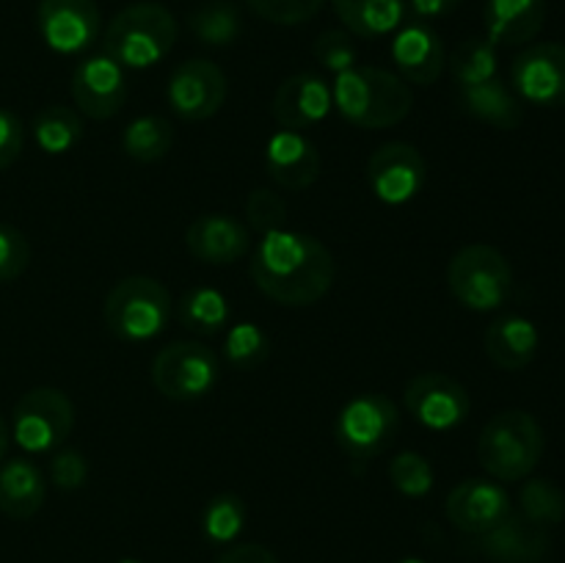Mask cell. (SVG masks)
Wrapping results in <instances>:
<instances>
[{"instance_id":"6da1fadb","label":"cell","mask_w":565,"mask_h":563,"mask_svg":"<svg viewBox=\"0 0 565 563\" xmlns=\"http://www.w3.org/2000/svg\"><path fill=\"white\" fill-rule=\"evenodd\" d=\"M337 276L334 254L312 235L276 230L263 235L252 257V279L270 301L309 307L331 290Z\"/></svg>"},{"instance_id":"7a4b0ae2","label":"cell","mask_w":565,"mask_h":563,"mask_svg":"<svg viewBox=\"0 0 565 563\" xmlns=\"http://www.w3.org/2000/svg\"><path fill=\"white\" fill-rule=\"evenodd\" d=\"M331 99L345 121L362 130H386L412 114V86L381 66H351L331 83Z\"/></svg>"},{"instance_id":"3957f363","label":"cell","mask_w":565,"mask_h":563,"mask_svg":"<svg viewBox=\"0 0 565 563\" xmlns=\"http://www.w3.org/2000/svg\"><path fill=\"white\" fill-rule=\"evenodd\" d=\"M174 14L160 3H132L105 28V55L125 70L160 64L177 44Z\"/></svg>"},{"instance_id":"277c9868","label":"cell","mask_w":565,"mask_h":563,"mask_svg":"<svg viewBox=\"0 0 565 563\" xmlns=\"http://www.w3.org/2000/svg\"><path fill=\"white\" fill-rule=\"evenodd\" d=\"M544 456V428L533 414L508 408L483 425L478 439L480 467L497 480H524Z\"/></svg>"},{"instance_id":"5b68a950","label":"cell","mask_w":565,"mask_h":563,"mask_svg":"<svg viewBox=\"0 0 565 563\" xmlns=\"http://www.w3.org/2000/svg\"><path fill=\"white\" fill-rule=\"evenodd\" d=\"M105 326L121 342H149L171 320V293L152 276H127L105 296Z\"/></svg>"},{"instance_id":"8992f818","label":"cell","mask_w":565,"mask_h":563,"mask_svg":"<svg viewBox=\"0 0 565 563\" xmlns=\"http://www.w3.org/2000/svg\"><path fill=\"white\" fill-rule=\"evenodd\" d=\"M447 285L461 307L472 312H494L511 296L513 270L500 248L472 243L450 259Z\"/></svg>"},{"instance_id":"52a82bcc","label":"cell","mask_w":565,"mask_h":563,"mask_svg":"<svg viewBox=\"0 0 565 563\" xmlns=\"http://www.w3.org/2000/svg\"><path fill=\"white\" fill-rule=\"evenodd\" d=\"M397 428H401V414L392 397L381 392H364L342 406L334 436L340 450L351 461L367 464L395 442Z\"/></svg>"},{"instance_id":"ba28073f","label":"cell","mask_w":565,"mask_h":563,"mask_svg":"<svg viewBox=\"0 0 565 563\" xmlns=\"http://www.w3.org/2000/svg\"><path fill=\"white\" fill-rule=\"evenodd\" d=\"M75 428V406L53 386L28 390L11 412V436L25 453H53Z\"/></svg>"},{"instance_id":"9c48e42d","label":"cell","mask_w":565,"mask_h":563,"mask_svg":"<svg viewBox=\"0 0 565 563\" xmlns=\"http://www.w3.org/2000/svg\"><path fill=\"white\" fill-rule=\"evenodd\" d=\"M221 364L213 348L196 340H180L160 348L152 362V384L169 401H199L218 384Z\"/></svg>"},{"instance_id":"30bf717a","label":"cell","mask_w":565,"mask_h":563,"mask_svg":"<svg viewBox=\"0 0 565 563\" xmlns=\"http://www.w3.org/2000/svg\"><path fill=\"white\" fill-rule=\"evenodd\" d=\"M511 83L519 99L539 108L565 105V44L539 42L513 59Z\"/></svg>"},{"instance_id":"8fae6325","label":"cell","mask_w":565,"mask_h":563,"mask_svg":"<svg viewBox=\"0 0 565 563\" xmlns=\"http://www.w3.org/2000/svg\"><path fill=\"white\" fill-rule=\"evenodd\" d=\"M226 88V75L215 61L191 59L171 72L166 97L180 119L204 121L224 108Z\"/></svg>"},{"instance_id":"7c38bea8","label":"cell","mask_w":565,"mask_h":563,"mask_svg":"<svg viewBox=\"0 0 565 563\" xmlns=\"http://www.w3.org/2000/svg\"><path fill=\"white\" fill-rule=\"evenodd\" d=\"M403 403L419 425L430 431H452L469 417V392L461 381L445 373H419L403 390Z\"/></svg>"},{"instance_id":"4fadbf2b","label":"cell","mask_w":565,"mask_h":563,"mask_svg":"<svg viewBox=\"0 0 565 563\" xmlns=\"http://www.w3.org/2000/svg\"><path fill=\"white\" fill-rule=\"evenodd\" d=\"M36 28L53 53L75 55L97 42L103 17L94 0H39Z\"/></svg>"},{"instance_id":"5bb4252c","label":"cell","mask_w":565,"mask_h":563,"mask_svg":"<svg viewBox=\"0 0 565 563\" xmlns=\"http://www.w3.org/2000/svg\"><path fill=\"white\" fill-rule=\"evenodd\" d=\"M428 166L419 149L406 141H390L370 155L367 182L384 204H406L423 191Z\"/></svg>"},{"instance_id":"9a60e30c","label":"cell","mask_w":565,"mask_h":563,"mask_svg":"<svg viewBox=\"0 0 565 563\" xmlns=\"http://www.w3.org/2000/svg\"><path fill=\"white\" fill-rule=\"evenodd\" d=\"M72 99L88 119H110L127 99L125 66L110 55H88L72 72Z\"/></svg>"},{"instance_id":"2e32d148","label":"cell","mask_w":565,"mask_h":563,"mask_svg":"<svg viewBox=\"0 0 565 563\" xmlns=\"http://www.w3.org/2000/svg\"><path fill=\"white\" fill-rule=\"evenodd\" d=\"M447 519L456 530L467 535H483L513 511L511 497L497 480L467 478L452 486L445 502Z\"/></svg>"},{"instance_id":"e0dca14e","label":"cell","mask_w":565,"mask_h":563,"mask_svg":"<svg viewBox=\"0 0 565 563\" xmlns=\"http://www.w3.org/2000/svg\"><path fill=\"white\" fill-rule=\"evenodd\" d=\"M331 105V86L315 72H296L287 77L274 94V119L279 121L281 130L303 132L309 127H318L329 116Z\"/></svg>"},{"instance_id":"ac0fdd59","label":"cell","mask_w":565,"mask_h":563,"mask_svg":"<svg viewBox=\"0 0 565 563\" xmlns=\"http://www.w3.org/2000/svg\"><path fill=\"white\" fill-rule=\"evenodd\" d=\"M392 61L406 83L430 86L447 66V50L439 33L428 22L417 20L397 28L392 39Z\"/></svg>"},{"instance_id":"d6986e66","label":"cell","mask_w":565,"mask_h":563,"mask_svg":"<svg viewBox=\"0 0 565 563\" xmlns=\"http://www.w3.org/2000/svg\"><path fill=\"white\" fill-rule=\"evenodd\" d=\"M185 246L193 259L207 265H232L252 246V235L237 219L226 213L199 215L185 232Z\"/></svg>"},{"instance_id":"ffe728a7","label":"cell","mask_w":565,"mask_h":563,"mask_svg":"<svg viewBox=\"0 0 565 563\" xmlns=\"http://www.w3.org/2000/svg\"><path fill=\"white\" fill-rule=\"evenodd\" d=\"M475 546L494 563H539L550 552V530L511 511L489 533L475 535Z\"/></svg>"},{"instance_id":"44dd1931","label":"cell","mask_w":565,"mask_h":563,"mask_svg":"<svg viewBox=\"0 0 565 563\" xmlns=\"http://www.w3.org/2000/svg\"><path fill=\"white\" fill-rule=\"evenodd\" d=\"M265 171L285 191H303L320 177V152L303 132L279 130L265 147Z\"/></svg>"},{"instance_id":"7402d4cb","label":"cell","mask_w":565,"mask_h":563,"mask_svg":"<svg viewBox=\"0 0 565 563\" xmlns=\"http://www.w3.org/2000/svg\"><path fill=\"white\" fill-rule=\"evenodd\" d=\"M546 0H486V39L494 47H522L541 33Z\"/></svg>"},{"instance_id":"603a6c76","label":"cell","mask_w":565,"mask_h":563,"mask_svg":"<svg viewBox=\"0 0 565 563\" xmlns=\"http://www.w3.org/2000/svg\"><path fill=\"white\" fill-rule=\"evenodd\" d=\"M486 353L502 370H522L535 359L541 334L535 323L524 315H502L486 329Z\"/></svg>"},{"instance_id":"cb8c5ba5","label":"cell","mask_w":565,"mask_h":563,"mask_svg":"<svg viewBox=\"0 0 565 563\" xmlns=\"http://www.w3.org/2000/svg\"><path fill=\"white\" fill-rule=\"evenodd\" d=\"M47 497V480L31 458L0 464V511L9 519H31Z\"/></svg>"},{"instance_id":"d4e9b609","label":"cell","mask_w":565,"mask_h":563,"mask_svg":"<svg viewBox=\"0 0 565 563\" xmlns=\"http://www.w3.org/2000/svg\"><path fill=\"white\" fill-rule=\"evenodd\" d=\"M458 103L472 119L486 121L497 130H516L524 119L522 99L497 77L494 81L475 83V86H461L458 88Z\"/></svg>"},{"instance_id":"484cf974","label":"cell","mask_w":565,"mask_h":563,"mask_svg":"<svg viewBox=\"0 0 565 563\" xmlns=\"http://www.w3.org/2000/svg\"><path fill=\"white\" fill-rule=\"evenodd\" d=\"M348 33L381 39L395 33L406 20V0H331Z\"/></svg>"},{"instance_id":"4316f807","label":"cell","mask_w":565,"mask_h":563,"mask_svg":"<svg viewBox=\"0 0 565 563\" xmlns=\"http://www.w3.org/2000/svg\"><path fill=\"white\" fill-rule=\"evenodd\" d=\"M177 318L199 337H215L230 326V301L215 287H193L177 304Z\"/></svg>"},{"instance_id":"83f0119b","label":"cell","mask_w":565,"mask_h":563,"mask_svg":"<svg viewBox=\"0 0 565 563\" xmlns=\"http://www.w3.org/2000/svg\"><path fill=\"white\" fill-rule=\"evenodd\" d=\"M193 36L207 47H230L243 31V17L232 0H207L188 17Z\"/></svg>"},{"instance_id":"f1b7e54d","label":"cell","mask_w":565,"mask_h":563,"mask_svg":"<svg viewBox=\"0 0 565 563\" xmlns=\"http://www.w3.org/2000/svg\"><path fill=\"white\" fill-rule=\"evenodd\" d=\"M174 144V127L166 116L147 114L132 119L121 132V149L138 163H154L166 158Z\"/></svg>"},{"instance_id":"f546056e","label":"cell","mask_w":565,"mask_h":563,"mask_svg":"<svg viewBox=\"0 0 565 563\" xmlns=\"http://www.w3.org/2000/svg\"><path fill=\"white\" fill-rule=\"evenodd\" d=\"M33 138H36L39 149H44L47 155H66L81 144L83 121L77 110L66 108V105H50V108L39 110L33 119Z\"/></svg>"},{"instance_id":"4dcf8cb0","label":"cell","mask_w":565,"mask_h":563,"mask_svg":"<svg viewBox=\"0 0 565 563\" xmlns=\"http://www.w3.org/2000/svg\"><path fill=\"white\" fill-rule=\"evenodd\" d=\"M447 70L452 81L461 86H475V83L494 81L497 77V47L489 39H463L450 55H447Z\"/></svg>"},{"instance_id":"1f68e13d","label":"cell","mask_w":565,"mask_h":563,"mask_svg":"<svg viewBox=\"0 0 565 563\" xmlns=\"http://www.w3.org/2000/svg\"><path fill=\"white\" fill-rule=\"evenodd\" d=\"M519 513L539 528H555L565 519V495L550 478H533L519 491Z\"/></svg>"},{"instance_id":"d6a6232c","label":"cell","mask_w":565,"mask_h":563,"mask_svg":"<svg viewBox=\"0 0 565 563\" xmlns=\"http://www.w3.org/2000/svg\"><path fill=\"white\" fill-rule=\"evenodd\" d=\"M246 524V502L237 495H215L202 513V533L210 544H232Z\"/></svg>"},{"instance_id":"836d02e7","label":"cell","mask_w":565,"mask_h":563,"mask_svg":"<svg viewBox=\"0 0 565 563\" xmlns=\"http://www.w3.org/2000/svg\"><path fill=\"white\" fill-rule=\"evenodd\" d=\"M224 357L232 368L254 370L270 357V340L257 323H237L232 326L224 340Z\"/></svg>"},{"instance_id":"e575fe53","label":"cell","mask_w":565,"mask_h":563,"mask_svg":"<svg viewBox=\"0 0 565 563\" xmlns=\"http://www.w3.org/2000/svg\"><path fill=\"white\" fill-rule=\"evenodd\" d=\"M390 480L401 495L425 497L434 489V467L423 453H397L390 464Z\"/></svg>"},{"instance_id":"d590c367","label":"cell","mask_w":565,"mask_h":563,"mask_svg":"<svg viewBox=\"0 0 565 563\" xmlns=\"http://www.w3.org/2000/svg\"><path fill=\"white\" fill-rule=\"evenodd\" d=\"M326 0H246L248 9L257 17H263L265 22H274V25H301L309 22L312 17H318V11L323 9Z\"/></svg>"},{"instance_id":"8d00e7d4","label":"cell","mask_w":565,"mask_h":563,"mask_svg":"<svg viewBox=\"0 0 565 563\" xmlns=\"http://www.w3.org/2000/svg\"><path fill=\"white\" fill-rule=\"evenodd\" d=\"M246 215L248 224H252L254 230L268 235V232L285 230L287 204L285 199L276 191H270V188H254L246 199Z\"/></svg>"},{"instance_id":"74e56055","label":"cell","mask_w":565,"mask_h":563,"mask_svg":"<svg viewBox=\"0 0 565 563\" xmlns=\"http://www.w3.org/2000/svg\"><path fill=\"white\" fill-rule=\"evenodd\" d=\"M312 53L315 59H318L326 70L334 72V75L356 66V44H353L351 33L348 31H337V28L323 31L315 39Z\"/></svg>"},{"instance_id":"f35d334b","label":"cell","mask_w":565,"mask_h":563,"mask_svg":"<svg viewBox=\"0 0 565 563\" xmlns=\"http://www.w3.org/2000/svg\"><path fill=\"white\" fill-rule=\"evenodd\" d=\"M28 263H31L28 237L17 226L0 224V282H11L25 274Z\"/></svg>"},{"instance_id":"ab89813d","label":"cell","mask_w":565,"mask_h":563,"mask_svg":"<svg viewBox=\"0 0 565 563\" xmlns=\"http://www.w3.org/2000/svg\"><path fill=\"white\" fill-rule=\"evenodd\" d=\"M50 480L58 489L75 491L88 480V461L75 447H58L50 458Z\"/></svg>"},{"instance_id":"60d3db41","label":"cell","mask_w":565,"mask_h":563,"mask_svg":"<svg viewBox=\"0 0 565 563\" xmlns=\"http://www.w3.org/2000/svg\"><path fill=\"white\" fill-rule=\"evenodd\" d=\"M22 147H25V127L20 116L0 108V171L9 169L20 158Z\"/></svg>"},{"instance_id":"b9f144b4","label":"cell","mask_w":565,"mask_h":563,"mask_svg":"<svg viewBox=\"0 0 565 563\" xmlns=\"http://www.w3.org/2000/svg\"><path fill=\"white\" fill-rule=\"evenodd\" d=\"M215 563H281V561L263 544H235L226 552H221V557Z\"/></svg>"},{"instance_id":"7bdbcfd3","label":"cell","mask_w":565,"mask_h":563,"mask_svg":"<svg viewBox=\"0 0 565 563\" xmlns=\"http://www.w3.org/2000/svg\"><path fill=\"white\" fill-rule=\"evenodd\" d=\"M412 3V11L419 17L423 22L428 20H441V17L452 14L463 0H408Z\"/></svg>"},{"instance_id":"ee69618b","label":"cell","mask_w":565,"mask_h":563,"mask_svg":"<svg viewBox=\"0 0 565 563\" xmlns=\"http://www.w3.org/2000/svg\"><path fill=\"white\" fill-rule=\"evenodd\" d=\"M9 439H11V431L6 425V419L0 417V464L6 461V453H9Z\"/></svg>"},{"instance_id":"f6af8a7d","label":"cell","mask_w":565,"mask_h":563,"mask_svg":"<svg viewBox=\"0 0 565 563\" xmlns=\"http://www.w3.org/2000/svg\"><path fill=\"white\" fill-rule=\"evenodd\" d=\"M397 563H428V561H419V557H403V561Z\"/></svg>"},{"instance_id":"bcb514c9","label":"cell","mask_w":565,"mask_h":563,"mask_svg":"<svg viewBox=\"0 0 565 563\" xmlns=\"http://www.w3.org/2000/svg\"><path fill=\"white\" fill-rule=\"evenodd\" d=\"M119 563H141V561H132V557H125V561H119Z\"/></svg>"}]
</instances>
